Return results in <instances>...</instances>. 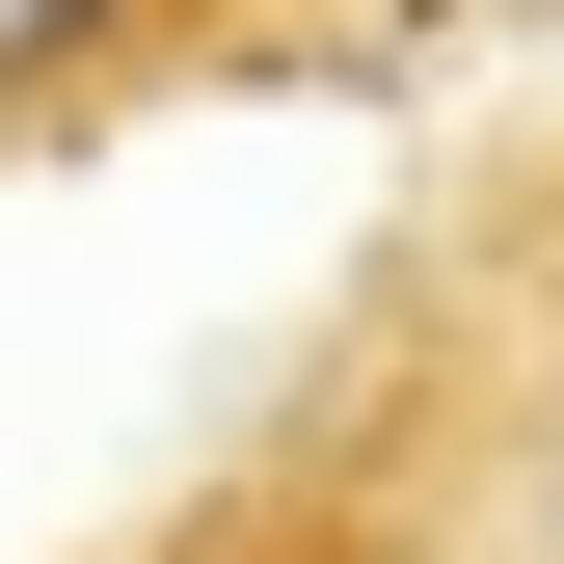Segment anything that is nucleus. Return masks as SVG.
<instances>
[{"label":"nucleus","mask_w":564,"mask_h":564,"mask_svg":"<svg viewBox=\"0 0 564 564\" xmlns=\"http://www.w3.org/2000/svg\"><path fill=\"white\" fill-rule=\"evenodd\" d=\"M296 457H323L349 564H564V134L403 216Z\"/></svg>","instance_id":"obj_1"},{"label":"nucleus","mask_w":564,"mask_h":564,"mask_svg":"<svg viewBox=\"0 0 564 564\" xmlns=\"http://www.w3.org/2000/svg\"><path fill=\"white\" fill-rule=\"evenodd\" d=\"M269 28H296V0H0V134H108V108L216 82Z\"/></svg>","instance_id":"obj_2"},{"label":"nucleus","mask_w":564,"mask_h":564,"mask_svg":"<svg viewBox=\"0 0 564 564\" xmlns=\"http://www.w3.org/2000/svg\"><path fill=\"white\" fill-rule=\"evenodd\" d=\"M134 564H349V511H323V457L269 431V457L216 484V511H162V538H134Z\"/></svg>","instance_id":"obj_3"}]
</instances>
